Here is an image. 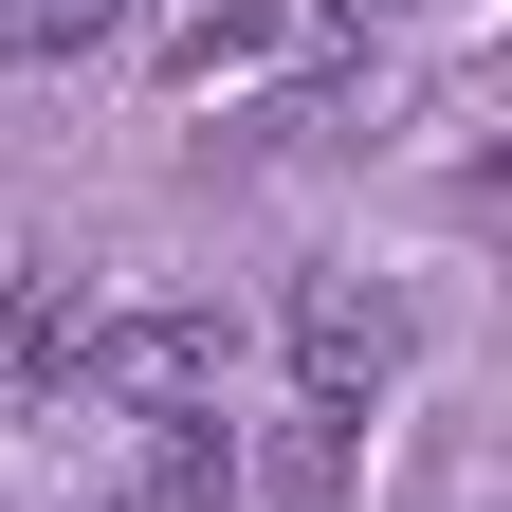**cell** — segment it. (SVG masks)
<instances>
[{"label": "cell", "mask_w": 512, "mask_h": 512, "mask_svg": "<svg viewBox=\"0 0 512 512\" xmlns=\"http://www.w3.org/2000/svg\"><path fill=\"white\" fill-rule=\"evenodd\" d=\"M74 384H92L110 421H202V403H220V311L128 293V311H92V330H74Z\"/></svg>", "instance_id": "obj_1"}, {"label": "cell", "mask_w": 512, "mask_h": 512, "mask_svg": "<svg viewBox=\"0 0 512 512\" xmlns=\"http://www.w3.org/2000/svg\"><path fill=\"white\" fill-rule=\"evenodd\" d=\"M384 384H403V293L293 275V421H366Z\"/></svg>", "instance_id": "obj_2"}, {"label": "cell", "mask_w": 512, "mask_h": 512, "mask_svg": "<svg viewBox=\"0 0 512 512\" xmlns=\"http://www.w3.org/2000/svg\"><path fill=\"white\" fill-rule=\"evenodd\" d=\"M366 19V0H202V19L165 37V74L183 92H256V74H293V55H330Z\"/></svg>", "instance_id": "obj_3"}, {"label": "cell", "mask_w": 512, "mask_h": 512, "mask_svg": "<svg viewBox=\"0 0 512 512\" xmlns=\"http://www.w3.org/2000/svg\"><path fill=\"white\" fill-rule=\"evenodd\" d=\"M74 330H92L74 256H19V275H0V403H55V384H74Z\"/></svg>", "instance_id": "obj_4"}, {"label": "cell", "mask_w": 512, "mask_h": 512, "mask_svg": "<svg viewBox=\"0 0 512 512\" xmlns=\"http://www.w3.org/2000/svg\"><path fill=\"white\" fill-rule=\"evenodd\" d=\"M128 512H238V439H220V421H147Z\"/></svg>", "instance_id": "obj_5"}, {"label": "cell", "mask_w": 512, "mask_h": 512, "mask_svg": "<svg viewBox=\"0 0 512 512\" xmlns=\"http://www.w3.org/2000/svg\"><path fill=\"white\" fill-rule=\"evenodd\" d=\"M128 19H147V0H0V55H19V74H74V55H110Z\"/></svg>", "instance_id": "obj_6"}, {"label": "cell", "mask_w": 512, "mask_h": 512, "mask_svg": "<svg viewBox=\"0 0 512 512\" xmlns=\"http://www.w3.org/2000/svg\"><path fill=\"white\" fill-rule=\"evenodd\" d=\"M275 512H348V421H275Z\"/></svg>", "instance_id": "obj_7"}]
</instances>
